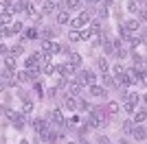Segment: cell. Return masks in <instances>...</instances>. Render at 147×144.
<instances>
[{
	"mask_svg": "<svg viewBox=\"0 0 147 144\" xmlns=\"http://www.w3.org/2000/svg\"><path fill=\"white\" fill-rule=\"evenodd\" d=\"M44 53H49V55H57V53H61V46L59 44H55V42H44Z\"/></svg>",
	"mask_w": 147,
	"mask_h": 144,
	"instance_id": "obj_7",
	"label": "cell"
},
{
	"mask_svg": "<svg viewBox=\"0 0 147 144\" xmlns=\"http://www.w3.org/2000/svg\"><path fill=\"white\" fill-rule=\"evenodd\" d=\"M88 125L92 129H99V127L103 125V111L101 109H90L88 111Z\"/></svg>",
	"mask_w": 147,
	"mask_h": 144,
	"instance_id": "obj_1",
	"label": "cell"
},
{
	"mask_svg": "<svg viewBox=\"0 0 147 144\" xmlns=\"http://www.w3.org/2000/svg\"><path fill=\"white\" fill-rule=\"evenodd\" d=\"M57 5L55 2H44V13H51V11H55Z\"/></svg>",
	"mask_w": 147,
	"mask_h": 144,
	"instance_id": "obj_26",
	"label": "cell"
},
{
	"mask_svg": "<svg viewBox=\"0 0 147 144\" xmlns=\"http://www.w3.org/2000/svg\"><path fill=\"white\" fill-rule=\"evenodd\" d=\"M24 68H26V70H42V68H40V63H37V61L33 59V57H26Z\"/></svg>",
	"mask_w": 147,
	"mask_h": 144,
	"instance_id": "obj_16",
	"label": "cell"
},
{
	"mask_svg": "<svg viewBox=\"0 0 147 144\" xmlns=\"http://www.w3.org/2000/svg\"><path fill=\"white\" fill-rule=\"evenodd\" d=\"M22 31V22H13L11 24V33H20Z\"/></svg>",
	"mask_w": 147,
	"mask_h": 144,
	"instance_id": "obj_31",
	"label": "cell"
},
{
	"mask_svg": "<svg viewBox=\"0 0 147 144\" xmlns=\"http://www.w3.org/2000/svg\"><path fill=\"white\" fill-rule=\"evenodd\" d=\"M121 37H123V39H129V37H132V33H129L125 26H121Z\"/></svg>",
	"mask_w": 147,
	"mask_h": 144,
	"instance_id": "obj_32",
	"label": "cell"
},
{
	"mask_svg": "<svg viewBox=\"0 0 147 144\" xmlns=\"http://www.w3.org/2000/svg\"><path fill=\"white\" fill-rule=\"evenodd\" d=\"M138 24H141V22H138V20H127V22L123 24V26H125V29H127L129 33H134V31L138 29Z\"/></svg>",
	"mask_w": 147,
	"mask_h": 144,
	"instance_id": "obj_22",
	"label": "cell"
},
{
	"mask_svg": "<svg viewBox=\"0 0 147 144\" xmlns=\"http://www.w3.org/2000/svg\"><path fill=\"white\" fill-rule=\"evenodd\" d=\"M0 83L5 85V87H13V85H16L13 70H9V68H2V70H0Z\"/></svg>",
	"mask_w": 147,
	"mask_h": 144,
	"instance_id": "obj_2",
	"label": "cell"
},
{
	"mask_svg": "<svg viewBox=\"0 0 147 144\" xmlns=\"http://www.w3.org/2000/svg\"><path fill=\"white\" fill-rule=\"evenodd\" d=\"M90 35H92V33H90V31L86 29V31H81V33H79V39H88Z\"/></svg>",
	"mask_w": 147,
	"mask_h": 144,
	"instance_id": "obj_34",
	"label": "cell"
},
{
	"mask_svg": "<svg viewBox=\"0 0 147 144\" xmlns=\"http://www.w3.org/2000/svg\"><path fill=\"white\" fill-rule=\"evenodd\" d=\"M145 118H147L145 107H141L138 111H134V125H145Z\"/></svg>",
	"mask_w": 147,
	"mask_h": 144,
	"instance_id": "obj_13",
	"label": "cell"
},
{
	"mask_svg": "<svg viewBox=\"0 0 147 144\" xmlns=\"http://www.w3.org/2000/svg\"><path fill=\"white\" fill-rule=\"evenodd\" d=\"M7 53H9V48H7L5 44H0V55H7Z\"/></svg>",
	"mask_w": 147,
	"mask_h": 144,
	"instance_id": "obj_40",
	"label": "cell"
},
{
	"mask_svg": "<svg viewBox=\"0 0 147 144\" xmlns=\"http://www.w3.org/2000/svg\"><path fill=\"white\" fill-rule=\"evenodd\" d=\"M138 18H141L138 22H143V20H145V9H141V11H138Z\"/></svg>",
	"mask_w": 147,
	"mask_h": 144,
	"instance_id": "obj_44",
	"label": "cell"
},
{
	"mask_svg": "<svg viewBox=\"0 0 147 144\" xmlns=\"http://www.w3.org/2000/svg\"><path fill=\"white\" fill-rule=\"evenodd\" d=\"M123 109H125V111H127V114H134V111H136V105H134V103H125V105H123Z\"/></svg>",
	"mask_w": 147,
	"mask_h": 144,
	"instance_id": "obj_27",
	"label": "cell"
},
{
	"mask_svg": "<svg viewBox=\"0 0 147 144\" xmlns=\"http://www.w3.org/2000/svg\"><path fill=\"white\" fill-rule=\"evenodd\" d=\"M51 118V125H66V120H64V114H61V109H53L49 114Z\"/></svg>",
	"mask_w": 147,
	"mask_h": 144,
	"instance_id": "obj_5",
	"label": "cell"
},
{
	"mask_svg": "<svg viewBox=\"0 0 147 144\" xmlns=\"http://www.w3.org/2000/svg\"><path fill=\"white\" fill-rule=\"evenodd\" d=\"M117 83L125 90L127 85H132V79H129V74H127L125 70H121V72H117Z\"/></svg>",
	"mask_w": 147,
	"mask_h": 144,
	"instance_id": "obj_6",
	"label": "cell"
},
{
	"mask_svg": "<svg viewBox=\"0 0 147 144\" xmlns=\"http://www.w3.org/2000/svg\"><path fill=\"white\" fill-rule=\"evenodd\" d=\"M2 114L11 120V122H16V120H18V116H20L18 111H16V109H11V107H5V111H2Z\"/></svg>",
	"mask_w": 147,
	"mask_h": 144,
	"instance_id": "obj_18",
	"label": "cell"
},
{
	"mask_svg": "<svg viewBox=\"0 0 147 144\" xmlns=\"http://www.w3.org/2000/svg\"><path fill=\"white\" fill-rule=\"evenodd\" d=\"M99 68H101V70H108V61H105V59H99Z\"/></svg>",
	"mask_w": 147,
	"mask_h": 144,
	"instance_id": "obj_37",
	"label": "cell"
},
{
	"mask_svg": "<svg viewBox=\"0 0 147 144\" xmlns=\"http://www.w3.org/2000/svg\"><path fill=\"white\" fill-rule=\"evenodd\" d=\"M51 35H53V31H51V29H46V31H42V37H51Z\"/></svg>",
	"mask_w": 147,
	"mask_h": 144,
	"instance_id": "obj_41",
	"label": "cell"
},
{
	"mask_svg": "<svg viewBox=\"0 0 147 144\" xmlns=\"http://www.w3.org/2000/svg\"><path fill=\"white\" fill-rule=\"evenodd\" d=\"M64 107H66L68 111H73V109H77V101H75L73 96H68L66 101H64Z\"/></svg>",
	"mask_w": 147,
	"mask_h": 144,
	"instance_id": "obj_23",
	"label": "cell"
},
{
	"mask_svg": "<svg viewBox=\"0 0 147 144\" xmlns=\"http://www.w3.org/2000/svg\"><path fill=\"white\" fill-rule=\"evenodd\" d=\"M88 2H101V0H88Z\"/></svg>",
	"mask_w": 147,
	"mask_h": 144,
	"instance_id": "obj_46",
	"label": "cell"
},
{
	"mask_svg": "<svg viewBox=\"0 0 147 144\" xmlns=\"http://www.w3.org/2000/svg\"><path fill=\"white\" fill-rule=\"evenodd\" d=\"M31 107H33V105H31V103L26 101V103H24V114H29V111H31Z\"/></svg>",
	"mask_w": 147,
	"mask_h": 144,
	"instance_id": "obj_42",
	"label": "cell"
},
{
	"mask_svg": "<svg viewBox=\"0 0 147 144\" xmlns=\"http://www.w3.org/2000/svg\"><path fill=\"white\" fill-rule=\"evenodd\" d=\"M125 55H127V53H125V50H123V48H119L117 53H114V57H117V59H123V57H125Z\"/></svg>",
	"mask_w": 147,
	"mask_h": 144,
	"instance_id": "obj_36",
	"label": "cell"
},
{
	"mask_svg": "<svg viewBox=\"0 0 147 144\" xmlns=\"http://www.w3.org/2000/svg\"><path fill=\"white\" fill-rule=\"evenodd\" d=\"M13 79H16V81H18V83H26V81H29V72H18V74H16V72H13Z\"/></svg>",
	"mask_w": 147,
	"mask_h": 144,
	"instance_id": "obj_21",
	"label": "cell"
},
{
	"mask_svg": "<svg viewBox=\"0 0 147 144\" xmlns=\"http://www.w3.org/2000/svg\"><path fill=\"white\" fill-rule=\"evenodd\" d=\"M99 15H101V18H108V9H105V7H101V9H99Z\"/></svg>",
	"mask_w": 147,
	"mask_h": 144,
	"instance_id": "obj_39",
	"label": "cell"
},
{
	"mask_svg": "<svg viewBox=\"0 0 147 144\" xmlns=\"http://www.w3.org/2000/svg\"><path fill=\"white\" fill-rule=\"evenodd\" d=\"M20 144H29V142H26V140H22V142H20Z\"/></svg>",
	"mask_w": 147,
	"mask_h": 144,
	"instance_id": "obj_48",
	"label": "cell"
},
{
	"mask_svg": "<svg viewBox=\"0 0 147 144\" xmlns=\"http://www.w3.org/2000/svg\"><path fill=\"white\" fill-rule=\"evenodd\" d=\"M68 63L73 68H79L81 66V55L79 53H68Z\"/></svg>",
	"mask_w": 147,
	"mask_h": 144,
	"instance_id": "obj_12",
	"label": "cell"
},
{
	"mask_svg": "<svg viewBox=\"0 0 147 144\" xmlns=\"http://www.w3.org/2000/svg\"><path fill=\"white\" fill-rule=\"evenodd\" d=\"M9 15H13L11 0H7V2H0V18H9Z\"/></svg>",
	"mask_w": 147,
	"mask_h": 144,
	"instance_id": "obj_8",
	"label": "cell"
},
{
	"mask_svg": "<svg viewBox=\"0 0 147 144\" xmlns=\"http://www.w3.org/2000/svg\"><path fill=\"white\" fill-rule=\"evenodd\" d=\"M94 81H97L94 72H90V70H84V72H79V83H81V85H92Z\"/></svg>",
	"mask_w": 147,
	"mask_h": 144,
	"instance_id": "obj_4",
	"label": "cell"
},
{
	"mask_svg": "<svg viewBox=\"0 0 147 144\" xmlns=\"http://www.w3.org/2000/svg\"><path fill=\"white\" fill-rule=\"evenodd\" d=\"M46 125H49V122H46V120H42V118H37V120H33V125H31V127H33V131H35V133H42L44 129H46Z\"/></svg>",
	"mask_w": 147,
	"mask_h": 144,
	"instance_id": "obj_14",
	"label": "cell"
},
{
	"mask_svg": "<svg viewBox=\"0 0 147 144\" xmlns=\"http://www.w3.org/2000/svg\"><path fill=\"white\" fill-rule=\"evenodd\" d=\"M108 111L110 114H119V103H108Z\"/></svg>",
	"mask_w": 147,
	"mask_h": 144,
	"instance_id": "obj_29",
	"label": "cell"
},
{
	"mask_svg": "<svg viewBox=\"0 0 147 144\" xmlns=\"http://www.w3.org/2000/svg\"><path fill=\"white\" fill-rule=\"evenodd\" d=\"M132 129H134V122H132V120H125V122H123V131L132 133Z\"/></svg>",
	"mask_w": 147,
	"mask_h": 144,
	"instance_id": "obj_25",
	"label": "cell"
},
{
	"mask_svg": "<svg viewBox=\"0 0 147 144\" xmlns=\"http://www.w3.org/2000/svg\"><path fill=\"white\" fill-rule=\"evenodd\" d=\"M112 2H114V0H103V5H112Z\"/></svg>",
	"mask_w": 147,
	"mask_h": 144,
	"instance_id": "obj_45",
	"label": "cell"
},
{
	"mask_svg": "<svg viewBox=\"0 0 147 144\" xmlns=\"http://www.w3.org/2000/svg\"><path fill=\"white\" fill-rule=\"evenodd\" d=\"M97 142H99V144H110V140H108V138H105V135H103V138H99Z\"/></svg>",
	"mask_w": 147,
	"mask_h": 144,
	"instance_id": "obj_43",
	"label": "cell"
},
{
	"mask_svg": "<svg viewBox=\"0 0 147 144\" xmlns=\"http://www.w3.org/2000/svg\"><path fill=\"white\" fill-rule=\"evenodd\" d=\"M79 7H81V0H64V11H73Z\"/></svg>",
	"mask_w": 147,
	"mask_h": 144,
	"instance_id": "obj_15",
	"label": "cell"
},
{
	"mask_svg": "<svg viewBox=\"0 0 147 144\" xmlns=\"http://www.w3.org/2000/svg\"><path fill=\"white\" fill-rule=\"evenodd\" d=\"M134 61H136V66H143V55L134 53Z\"/></svg>",
	"mask_w": 147,
	"mask_h": 144,
	"instance_id": "obj_35",
	"label": "cell"
},
{
	"mask_svg": "<svg viewBox=\"0 0 147 144\" xmlns=\"http://www.w3.org/2000/svg\"><path fill=\"white\" fill-rule=\"evenodd\" d=\"M70 22V13L68 11H59L57 13V24H68Z\"/></svg>",
	"mask_w": 147,
	"mask_h": 144,
	"instance_id": "obj_19",
	"label": "cell"
},
{
	"mask_svg": "<svg viewBox=\"0 0 147 144\" xmlns=\"http://www.w3.org/2000/svg\"><path fill=\"white\" fill-rule=\"evenodd\" d=\"M70 42H79V31H70Z\"/></svg>",
	"mask_w": 147,
	"mask_h": 144,
	"instance_id": "obj_33",
	"label": "cell"
},
{
	"mask_svg": "<svg viewBox=\"0 0 147 144\" xmlns=\"http://www.w3.org/2000/svg\"><path fill=\"white\" fill-rule=\"evenodd\" d=\"M88 22H90V15L88 13H81L77 20H70V24H73V31H79V29H86Z\"/></svg>",
	"mask_w": 147,
	"mask_h": 144,
	"instance_id": "obj_3",
	"label": "cell"
},
{
	"mask_svg": "<svg viewBox=\"0 0 147 144\" xmlns=\"http://www.w3.org/2000/svg\"><path fill=\"white\" fill-rule=\"evenodd\" d=\"M2 111H5V107H2V105H0V114H2Z\"/></svg>",
	"mask_w": 147,
	"mask_h": 144,
	"instance_id": "obj_47",
	"label": "cell"
},
{
	"mask_svg": "<svg viewBox=\"0 0 147 144\" xmlns=\"http://www.w3.org/2000/svg\"><path fill=\"white\" fill-rule=\"evenodd\" d=\"M103 83H105V85H114V79H112V77H108V74H105V77H103Z\"/></svg>",
	"mask_w": 147,
	"mask_h": 144,
	"instance_id": "obj_38",
	"label": "cell"
},
{
	"mask_svg": "<svg viewBox=\"0 0 147 144\" xmlns=\"http://www.w3.org/2000/svg\"><path fill=\"white\" fill-rule=\"evenodd\" d=\"M26 39H37V37H40V33H37V29H26Z\"/></svg>",
	"mask_w": 147,
	"mask_h": 144,
	"instance_id": "obj_24",
	"label": "cell"
},
{
	"mask_svg": "<svg viewBox=\"0 0 147 144\" xmlns=\"http://www.w3.org/2000/svg\"><path fill=\"white\" fill-rule=\"evenodd\" d=\"M66 87H68V92H70L73 96L81 94V90H84V85H81L79 81H70V83H66Z\"/></svg>",
	"mask_w": 147,
	"mask_h": 144,
	"instance_id": "obj_9",
	"label": "cell"
},
{
	"mask_svg": "<svg viewBox=\"0 0 147 144\" xmlns=\"http://www.w3.org/2000/svg\"><path fill=\"white\" fill-rule=\"evenodd\" d=\"M5 68L16 72V57H13V55H5Z\"/></svg>",
	"mask_w": 147,
	"mask_h": 144,
	"instance_id": "obj_17",
	"label": "cell"
},
{
	"mask_svg": "<svg viewBox=\"0 0 147 144\" xmlns=\"http://www.w3.org/2000/svg\"><path fill=\"white\" fill-rule=\"evenodd\" d=\"M127 11H138V0H129L127 2Z\"/></svg>",
	"mask_w": 147,
	"mask_h": 144,
	"instance_id": "obj_28",
	"label": "cell"
},
{
	"mask_svg": "<svg viewBox=\"0 0 147 144\" xmlns=\"http://www.w3.org/2000/svg\"><path fill=\"white\" fill-rule=\"evenodd\" d=\"M55 70L59 72L61 77H70V74L75 72V68L70 66V63H61V66H55Z\"/></svg>",
	"mask_w": 147,
	"mask_h": 144,
	"instance_id": "obj_10",
	"label": "cell"
},
{
	"mask_svg": "<svg viewBox=\"0 0 147 144\" xmlns=\"http://www.w3.org/2000/svg\"><path fill=\"white\" fill-rule=\"evenodd\" d=\"M132 135H134V140H138V142H143L145 140V125H138L132 129Z\"/></svg>",
	"mask_w": 147,
	"mask_h": 144,
	"instance_id": "obj_11",
	"label": "cell"
},
{
	"mask_svg": "<svg viewBox=\"0 0 147 144\" xmlns=\"http://www.w3.org/2000/svg\"><path fill=\"white\" fill-rule=\"evenodd\" d=\"M90 94H92V96H105V90L101 87V85L92 83V85H90Z\"/></svg>",
	"mask_w": 147,
	"mask_h": 144,
	"instance_id": "obj_20",
	"label": "cell"
},
{
	"mask_svg": "<svg viewBox=\"0 0 147 144\" xmlns=\"http://www.w3.org/2000/svg\"><path fill=\"white\" fill-rule=\"evenodd\" d=\"M42 70H44V74H49V77H51V74L55 72V66H53V63H46V66H44Z\"/></svg>",
	"mask_w": 147,
	"mask_h": 144,
	"instance_id": "obj_30",
	"label": "cell"
}]
</instances>
